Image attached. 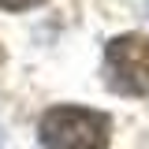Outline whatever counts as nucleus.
<instances>
[{"label":"nucleus","instance_id":"obj_3","mask_svg":"<svg viewBox=\"0 0 149 149\" xmlns=\"http://www.w3.org/2000/svg\"><path fill=\"white\" fill-rule=\"evenodd\" d=\"M37 4H45V0H0L4 11H26V8H37Z\"/></svg>","mask_w":149,"mask_h":149},{"label":"nucleus","instance_id":"obj_1","mask_svg":"<svg viewBox=\"0 0 149 149\" xmlns=\"http://www.w3.org/2000/svg\"><path fill=\"white\" fill-rule=\"evenodd\" d=\"M45 149H108L112 119L108 112L82 104H52L37 123Z\"/></svg>","mask_w":149,"mask_h":149},{"label":"nucleus","instance_id":"obj_2","mask_svg":"<svg viewBox=\"0 0 149 149\" xmlns=\"http://www.w3.org/2000/svg\"><path fill=\"white\" fill-rule=\"evenodd\" d=\"M104 82L123 97H149V37L119 34L104 45Z\"/></svg>","mask_w":149,"mask_h":149}]
</instances>
